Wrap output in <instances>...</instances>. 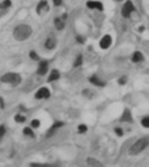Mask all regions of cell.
<instances>
[{"mask_svg": "<svg viewBox=\"0 0 149 167\" xmlns=\"http://www.w3.org/2000/svg\"><path fill=\"white\" fill-rule=\"evenodd\" d=\"M14 38L19 42H23L28 39L32 34V27L28 24H19L17 27L14 29Z\"/></svg>", "mask_w": 149, "mask_h": 167, "instance_id": "1", "label": "cell"}, {"mask_svg": "<svg viewBox=\"0 0 149 167\" xmlns=\"http://www.w3.org/2000/svg\"><path fill=\"white\" fill-rule=\"evenodd\" d=\"M3 83H7V84H11L16 87V85H19L21 83V76L19 73H15V72H9V73H5L1 76V78H0Z\"/></svg>", "mask_w": 149, "mask_h": 167, "instance_id": "2", "label": "cell"}, {"mask_svg": "<svg viewBox=\"0 0 149 167\" xmlns=\"http://www.w3.org/2000/svg\"><path fill=\"white\" fill-rule=\"evenodd\" d=\"M148 142H149V140H148V137H144V138L138 139L137 142H136V143L131 147L130 154H131V155H137V154L142 152L144 149L148 147Z\"/></svg>", "mask_w": 149, "mask_h": 167, "instance_id": "3", "label": "cell"}, {"mask_svg": "<svg viewBox=\"0 0 149 167\" xmlns=\"http://www.w3.org/2000/svg\"><path fill=\"white\" fill-rule=\"evenodd\" d=\"M66 17L67 15L64 14L61 17H56V18L54 20V26L55 28L58 29V31H62L64 28H65V24H66Z\"/></svg>", "mask_w": 149, "mask_h": 167, "instance_id": "4", "label": "cell"}, {"mask_svg": "<svg viewBox=\"0 0 149 167\" xmlns=\"http://www.w3.org/2000/svg\"><path fill=\"white\" fill-rule=\"evenodd\" d=\"M134 10V6H133V4H132L131 1H126L125 3V5L122 6V10H121V14L123 17H130L131 14L133 12Z\"/></svg>", "mask_w": 149, "mask_h": 167, "instance_id": "5", "label": "cell"}, {"mask_svg": "<svg viewBox=\"0 0 149 167\" xmlns=\"http://www.w3.org/2000/svg\"><path fill=\"white\" fill-rule=\"evenodd\" d=\"M49 98H50V92H49V89L45 88V87L40 88L39 90L36 93V99H38V100H40V99H49Z\"/></svg>", "mask_w": 149, "mask_h": 167, "instance_id": "6", "label": "cell"}, {"mask_svg": "<svg viewBox=\"0 0 149 167\" xmlns=\"http://www.w3.org/2000/svg\"><path fill=\"white\" fill-rule=\"evenodd\" d=\"M48 11H49L48 1H46V0H42V1L38 4V6H37V14L38 15H44Z\"/></svg>", "mask_w": 149, "mask_h": 167, "instance_id": "7", "label": "cell"}, {"mask_svg": "<svg viewBox=\"0 0 149 167\" xmlns=\"http://www.w3.org/2000/svg\"><path fill=\"white\" fill-rule=\"evenodd\" d=\"M111 43H113L111 37H110L109 34H106V36H104V37L100 39L99 45H100V48H101V49H108L109 46L111 45Z\"/></svg>", "mask_w": 149, "mask_h": 167, "instance_id": "8", "label": "cell"}, {"mask_svg": "<svg viewBox=\"0 0 149 167\" xmlns=\"http://www.w3.org/2000/svg\"><path fill=\"white\" fill-rule=\"evenodd\" d=\"M48 67H49L48 61H40L39 66H38V70H37V73L39 76H44L48 72Z\"/></svg>", "mask_w": 149, "mask_h": 167, "instance_id": "9", "label": "cell"}, {"mask_svg": "<svg viewBox=\"0 0 149 167\" xmlns=\"http://www.w3.org/2000/svg\"><path fill=\"white\" fill-rule=\"evenodd\" d=\"M10 6H11V1H10V0H4V1L0 4V17L6 14L7 10L10 9Z\"/></svg>", "mask_w": 149, "mask_h": 167, "instance_id": "10", "label": "cell"}, {"mask_svg": "<svg viewBox=\"0 0 149 167\" xmlns=\"http://www.w3.org/2000/svg\"><path fill=\"white\" fill-rule=\"evenodd\" d=\"M58 44V42H56V38H54V37H49L48 39L45 40V48L48 49V50H52L54 49L55 46H56Z\"/></svg>", "mask_w": 149, "mask_h": 167, "instance_id": "11", "label": "cell"}, {"mask_svg": "<svg viewBox=\"0 0 149 167\" xmlns=\"http://www.w3.org/2000/svg\"><path fill=\"white\" fill-rule=\"evenodd\" d=\"M87 7L92 9V10H103V4L98 3V1H88L87 3Z\"/></svg>", "mask_w": 149, "mask_h": 167, "instance_id": "12", "label": "cell"}, {"mask_svg": "<svg viewBox=\"0 0 149 167\" xmlns=\"http://www.w3.org/2000/svg\"><path fill=\"white\" fill-rule=\"evenodd\" d=\"M121 121L122 122H132V115H131V111L128 109H126L123 111V114L121 116Z\"/></svg>", "mask_w": 149, "mask_h": 167, "instance_id": "13", "label": "cell"}, {"mask_svg": "<svg viewBox=\"0 0 149 167\" xmlns=\"http://www.w3.org/2000/svg\"><path fill=\"white\" fill-rule=\"evenodd\" d=\"M89 82H91L92 84L97 85V87H104V85H105V83L103 82V81H100L97 76H92L91 78H89Z\"/></svg>", "mask_w": 149, "mask_h": 167, "instance_id": "14", "label": "cell"}, {"mask_svg": "<svg viewBox=\"0 0 149 167\" xmlns=\"http://www.w3.org/2000/svg\"><path fill=\"white\" fill-rule=\"evenodd\" d=\"M132 61L133 62H140V61H143V54L140 53V51H136V53H133V55H132Z\"/></svg>", "mask_w": 149, "mask_h": 167, "instance_id": "15", "label": "cell"}, {"mask_svg": "<svg viewBox=\"0 0 149 167\" xmlns=\"http://www.w3.org/2000/svg\"><path fill=\"white\" fill-rule=\"evenodd\" d=\"M59 78H60V72H59L58 70H53L52 73H50V76H49L48 81H49V82H53V81H56Z\"/></svg>", "mask_w": 149, "mask_h": 167, "instance_id": "16", "label": "cell"}, {"mask_svg": "<svg viewBox=\"0 0 149 167\" xmlns=\"http://www.w3.org/2000/svg\"><path fill=\"white\" fill-rule=\"evenodd\" d=\"M62 126H64V123H62V122H56V123H55V125H53V127H52V128H50V131H49L48 135H50V134L53 133V132H55L56 129H59V128H60V127H62Z\"/></svg>", "mask_w": 149, "mask_h": 167, "instance_id": "17", "label": "cell"}, {"mask_svg": "<svg viewBox=\"0 0 149 167\" xmlns=\"http://www.w3.org/2000/svg\"><path fill=\"white\" fill-rule=\"evenodd\" d=\"M82 62H83L82 55H78V56L76 57V61H75V63H74V66H75V67H78V66L82 65Z\"/></svg>", "mask_w": 149, "mask_h": 167, "instance_id": "18", "label": "cell"}, {"mask_svg": "<svg viewBox=\"0 0 149 167\" xmlns=\"http://www.w3.org/2000/svg\"><path fill=\"white\" fill-rule=\"evenodd\" d=\"M23 134L29 135V137H34V133H33V131H32L31 127H26V128H25V129H23Z\"/></svg>", "mask_w": 149, "mask_h": 167, "instance_id": "19", "label": "cell"}, {"mask_svg": "<svg viewBox=\"0 0 149 167\" xmlns=\"http://www.w3.org/2000/svg\"><path fill=\"white\" fill-rule=\"evenodd\" d=\"M15 121L19 122V123H22V122L26 121V117L22 116V115H16V116H15Z\"/></svg>", "mask_w": 149, "mask_h": 167, "instance_id": "20", "label": "cell"}, {"mask_svg": "<svg viewBox=\"0 0 149 167\" xmlns=\"http://www.w3.org/2000/svg\"><path fill=\"white\" fill-rule=\"evenodd\" d=\"M5 133H6V128H5V126H4V125H0V140L4 138Z\"/></svg>", "mask_w": 149, "mask_h": 167, "instance_id": "21", "label": "cell"}, {"mask_svg": "<svg viewBox=\"0 0 149 167\" xmlns=\"http://www.w3.org/2000/svg\"><path fill=\"white\" fill-rule=\"evenodd\" d=\"M87 162H88L89 165H93V166H101L100 162H99V161H97V160H94V159H88Z\"/></svg>", "mask_w": 149, "mask_h": 167, "instance_id": "22", "label": "cell"}, {"mask_svg": "<svg viewBox=\"0 0 149 167\" xmlns=\"http://www.w3.org/2000/svg\"><path fill=\"white\" fill-rule=\"evenodd\" d=\"M39 125H40V122L38 121V119H33V121L31 122V127H33V128H38Z\"/></svg>", "mask_w": 149, "mask_h": 167, "instance_id": "23", "label": "cell"}, {"mask_svg": "<svg viewBox=\"0 0 149 167\" xmlns=\"http://www.w3.org/2000/svg\"><path fill=\"white\" fill-rule=\"evenodd\" d=\"M142 125H143V127H146V128L149 127V117H144L142 119Z\"/></svg>", "mask_w": 149, "mask_h": 167, "instance_id": "24", "label": "cell"}, {"mask_svg": "<svg viewBox=\"0 0 149 167\" xmlns=\"http://www.w3.org/2000/svg\"><path fill=\"white\" fill-rule=\"evenodd\" d=\"M29 56H31L32 60H39V56L37 55L36 51H31V53H29Z\"/></svg>", "mask_w": 149, "mask_h": 167, "instance_id": "25", "label": "cell"}, {"mask_svg": "<svg viewBox=\"0 0 149 167\" xmlns=\"http://www.w3.org/2000/svg\"><path fill=\"white\" fill-rule=\"evenodd\" d=\"M86 131H87V126L86 125H79L78 126V132L79 133H84Z\"/></svg>", "mask_w": 149, "mask_h": 167, "instance_id": "26", "label": "cell"}, {"mask_svg": "<svg viewBox=\"0 0 149 167\" xmlns=\"http://www.w3.org/2000/svg\"><path fill=\"white\" fill-rule=\"evenodd\" d=\"M115 132H116V134H117L119 137H121V135L123 134V131L121 129V128H119V127H117V128H115Z\"/></svg>", "mask_w": 149, "mask_h": 167, "instance_id": "27", "label": "cell"}, {"mask_svg": "<svg viewBox=\"0 0 149 167\" xmlns=\"http://www.w3.org/2000/svg\"><path fill=\"white\" fill-rule=\"evenodd\" d=\"M53 3H54L55 6H60L62 4V0H53Z\"/></svg>", "mask_w": 149, "mask_h": 167, "instance_id": "28", "label": "cell"}, {"mask_svg": "<svg viewBox=\"0 0 149 167\" xmlns=\"http://www.w3.org/2000/svg\"><path fill=\"white\" fill-rule=\"evenodd\" d=\"M126 81H127L126 77H122V78L119 79V83H120V84H125V83H126Z\"/></svg>", "mask_w": 149, "mask_h": 167, "instance_id": "29", "label": "cell"}, {"mask_svg": "<svg viewBox=\"0 0 149 167\" xmlns=\"http://www.w3.org/2000/svg\"><path fill=\"white\" fill-rule=\"evenodd\" d=\"M4 106H5V104H4V100H3V98L0 96V108L4 109Z\"/></svg>", "mask_w": 149, "mask_h": 167, "instance_id": "30", "label": "cell"}, {"mask_svg": "<svg viewBox=\"0 0 149 167\" xmlns=\"http://www.w3.org/2000/svg\"><path fill=\"white\" fill-rule=\"evenodd\" d=\"M77 42L78 43H84V38L83 37H77Z\"/></svg>", "mask_w": 149, "mask_h": 167, "instance_id": "31", "label": "cell"}, {"mask_svg": "<svg viewBox=\"0 0 149 167\" xmlns=\"http://www.w3.org/2000/svg\"><path fill=\"white\" fill-rule=\"evenodd\" d=\"M116 1H120V0H116Z\"/></svg>", "mask_w": 149, "mask_h": 167, "instance_id": "32", "label": "cell"}]
</instances>
